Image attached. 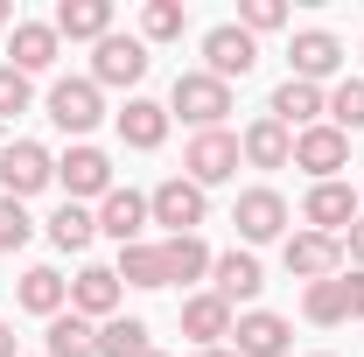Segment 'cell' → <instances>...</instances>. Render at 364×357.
Here are the masks:
<instances>
[{
	"label": "cell",
	"instance_id": "obj_1",
	"mask_svg": "<svg viewBox=\"0 0 364 357\" xmlns=\"http://www.w3.org/2000/svg\"><path fill=\"white\" fill-rule=\"evenodd\" d=\"M231 112V85H218L210 70H182L168 85V119H189L196 134H218Z\"/></svg>",
	"mask_w": 364,
	"mask_h": 357
},
{
	"label": "cell",
	"instance_id": "obj_2",
	"mask_svg": "<svg viewBox=\"0 0 364 357\" xmlns=\"http://www.w3.org/2000/svg\"><path fill=\"white\" fill-rule=\"evenodd\" d=\"M147 218L168 224V238H196V224L210 218V196H203L189 176H168V182H154V196H147Z\"/></svg>",
	"mask_w": 364,
	"mask_h": 357
},
{
	"label": "cell",
	"instance_id": "obj_3",
	"mask_svg": "<svg viewBox=\"0 0 364 357\" xmlns=\"http://www.w3.org/2000/svg\"><path fill=\"white\" fill-rule=\"evenodd\" d=\"M49 119H56V134L85 140L98 119H105V91L91 85V78H56L49 85Z\"/></svg>",
	"mask_w": 364,
	"mask_h": 357
},
{
	"label": "cell",
	"instance_id": "obj_4",
	"mask_svg": "<svg viewBox=\"0 0 364 357\" xmlns=\"http://www.w3.org/2000/svg\"><path fill=\"white\" fill-rule=\"evenodd\" d=\"M56 182V161H49L43 140H7L0 147V196H36V189H49Z\"/></svg>",
	"mask_w": 364,
	"mask_h": 357
},
{
	"label": "cell",
	"instance_id": "obj_5",
	"mask_svg": "<svg viewBox=\"0 0 364 357\" xmlns=\"http://www.w3.org/2000/svg\"><path fill=\"white\" fill-rule=\"evenodd\" d=\"M280 267L294 273V280H336L343 273V238H322V231H287L280 238Z\"/></svg>",
	"mask_w": 364,
	"mask_h": 357
},
{
	"label": "cell",
	"instance_id": "obj_6",
	"mask_svg": "<svg viewBox=\"0 0 364 357\" xmlns=\"http://www.w3.org/2000/svg\"><path fill=\"white\" fill-rule=\"evenodd\" d=\"M231 224H238L245 252H252V245H273V238H287V196H280V189H238Z\"/></svg>",
	"mask_w": 364,
	"mask_h": 357
},
{
	"label": "cell",
	"instance_id": "obj_7",
	"mask_svg": "<svg viewBox=\"0 0 364 357\" xmlns=\"http://www.w3.org/2000/svg\"><path fill=\"white\" fill-rule=\"evenodd\" d=\"M238 161H245V154H238V134H225V127H218V134H196L189 147H182V176L196 182V189L231 182V176H238Z\"/></svg>",
	"mask_w": 364,
	"mask_h": 357
},
{
	"label": "cell",
	"instance_id": "obj_8",
	"mask_svg": "<svg viewBox=\"0 0 364 357\" xmlns=\"http://www.w3.org/2000/svg\"><path fill=\"white\" fill-rule=\"evenodd\" d=\"M56 182H63V203H85V196H112V161H105V147H91V140H77L63 161H56Z\"/></svg>",
	"mask_w": 364,
	"mask_h": 357
},
{
	"label": "cell",
	"instance_id": "obj_9",
	"mask_svg": "<svg viewBox=\"0 0 364 357\" xmlns=\"http://www.w3.org/2000/svg\"><path fill=\"white\" fill-rule=\"evenodd\" d=\"M147 43L140 36H105V43H91V85L105 91V85H140L147 78Z\"/></svg>",
	"mask_w": 364,
	"mask_h": 357
},
{
	"label": "cell",
	"instance_id": "obj_10",
	"mask_svg": "<svg viewBox=\"0 0 364 357\" xmlns=\"http://www.w3.org/2000/svg\"><path fill=\"white\" fill-rule=\"evenodd\" d=\"M259 63V36H245L238 21H218L210 36H203V70L218 78V85H231V78H245Z\"/></svg>",
	"mask_w": 364,
	"mask_h": 357
},
{
	"label": "cell",
	"instance_id": "obj_11",
	"mask_svg": "<svg viewBox=\"0 0 364 357\" xmlns=\"http://www.w3.org/2000/svg\"><path fill=\"white\" fill-rule=\"evenodd\" d=\"M301 224L322 231V238H343V231L358 224V189H350V182H316V189L301 196Z\"/></svg>",
	"mask_w": 364,
	"mask_h": 357
},
{
	"label": "cell",
	"instance_id": "obj_12",
	"mask_svg": "<svg viewBox=\"0 0 364 357\" xmlns=\"http://www.w3.org/2000/svg\"><path fill=\"white\" fill-rule=\"evenodd\" d=\"M267 119H280L287 134H309V127H322V119H329V91H322V85H301V78H287V85L267 98Z\"/></svg>",
	"mask_w": 364,
	"mask_h": 357
},
{
	"label": "cell",
	"instance_id": "obj_13",
	"mask_svg": "<svg viewBox=\"0 0 364 357\" xmlns=\"http://www.w3.org/2000/svg\"><path fill=\"white\" fill-rule=\"evenodd\" d=\"M287 336H294V322L273 309H245L231 322V351L238 357H287Z\"/></svg>",
	"mask_w": 364,
	"mask_h": 357
},
{
	"label": "cell",
	"instance_id": "obj_14",
	"mask_svg": "<svg viewBox=\"0 0 364 357\" xmlns=\"http://www.w3.org/2000/svg\"><path fill=\"white\" fill-rule=\"evenodd\" d=\"M343 70V43L329 36V28H301L294 49H287V78H301V85H322V78H336Z\"/></svg>",
	"mask_w": 364,
	"mask_h": 357
},
{
	"label": "cell",
	"instance_id": "obj_15",
	"mask_svg": "<svg viewBox=\"0 0 364 357\" xmlns=\"http://www.w3.org/2000/svg\"><path fill=\"white\" fill-rule=\"evenodd\" d=\"M350 161V134H336L329 119L309 127V134H294V169H309L316 182H336V169Z\"/></svg>",
	"mask_w": 364,
	"mask_h": 357
},
{
	"label": "cell",
	"instance_id": "obj_16",
	"mask_svg": "<svg viewBox=\"0 0 364 357\" xmlns=\"http://www.w3.org/2000/svg\"><path fill=\"white\" fill-rule=\"evenodd\" d=\"M259 287H267V273H259V260H252L245 245H231V252L210 260V294H225L231 309H238V302H259Z\"/></svg>",
	"mask_w": 364,
	"mask_h": 357
},
{
	"label": "cell",
	"instance_id": "obj_17",
	"mask_svg": "<svg viewBox=\"0 0 364 357\" xmlns=\"http://www.w3.org/2000/svg\"><path fill=\"white\" fill-rule=\"evenodd\" d=\"M70 315L112 322V315H119V273L112 267H77V280H70Z\"/></svg>",
	"mask_w": 364,
	"mask_h": 357
},
{
	"label": "cell",
	"instance_id": "obj_18",
	"mask_svg": "<svg viewBox=\"0 0 364 357\" xmlns=\"http://www.w3.org/2000/svg\"><path fill=\"white\" fill-rule=\"evenodd\" d=\"M56 49H63V36H56L49 21H14V28H7V63H14L21 78L49 70V63H56Z\"/></svg>",
	"mask_w": 364,
	"mask_h": 357
},
{
	"label": "cell",
	"instance_id": "obj_19",
	"mask_svg": "<svg viewBox=\"0 0 364 357\" xmlns=\"http://www.w3.org/2000/svg\"><path fill=\"white\" fill-rule=\"evenodd\" d=\"M231 322H238V315H231L225 294H189V302H182V336H196V351H218L231 336Z\"/></svg>",
	"mask_w": 364,
	"mask_h": 357
},
{
	"label": "cell",
	"instance_id": "obj_20",
	"mask_svg": "<svg viewBox=\"0 0 364 357\" xmlns=\"http://www.w3.org/2000/svg\"><path fill=\"white\" fill-rule=\"evenodd\" d=\"M238 154H245V169H287V161H294V134L259 112V119L238 134Z\"/></svg>",
	"mask_w": 364,
	"mask_h": 357
},
{
	"label": "cell",
	"instance_id": "obj_21",
	"mask_svg": "<svg viewBox=\"0 0 364 357\" xmlns=\"http://www.w3.org/2000/svg\"><path fill=\"white\" fill-rule=\"evenodd\" d=\"M147 224H154V218H147V196H140V189H112V196L98 203V231L119 238V245H140Z\"/></svg>",
	"mask_w": 364,
	"mask_h": 357
},
{
	"label": "cell",
	"instance_id": "obj_22",
	"mask_svg": "<svg viewBox=\"0 0 364 357\" xmlns=\"http://www.w3.org/2000/svg\"><path fill=\"white\" fill-rule=\"evenodd\" d=\"M49 28L70 36V43H105L112 36V0H56V21Z\"/></svg>",
	"mask_w": 364,
	"mask_h": 357
},
{
	"label": "cell",
	"instance_id": "obj_23",
	"mask_svg": "<svg viewBox=\"0 0 364 357\" xmlns=\"http://www.w3.org/2000/svg\"><path fill=\"white\" fill-rule=\"evenodd\" d=\"M14 302H21L28 315H43V322H49V315L70 309V280H63L56 267H28V273H21V287H14Z\"/></svg>",
	"mask_w": 364,
	"mask_h": 357
},
{
	"label": "cell",
	"instance_id": "obj_24",
	"mask_svg": "<svg viewBox=\"0 0 364 357\" xmlns=\"http://www.w3.org/2000/svg\"><path fill=\"white\" fill-rule=\"evenodd\" d=\"M119 140L140 147V154H154V147L168 140V105H154V98H127V112H119Z\"/></svg>",
	"mask_w": 364,
	"mask_h": 357
},
{
	"label": "cell",
	"instance_id": "obj_25",
	"mask_svg": "<svg viewBox=\"0 0 364 357\" xmlns=\"http://www.w3.org/2000/svg\"><path fill=\"white\" fill-rule=\"evenodd\" d=\"M43 357H98V329L85 315H49V336H43Z\"/></svg>",
	"mask_w": 364,
	"mask_h": 357
},
{
	"label": "cell",
	"instance_id": "obj_26",
	"mask_svg": "<svg viewBox=\"0 0 364 357\" xmlns=\"http://www.w3.org/2000/svg\"><path fill=\"white\" fill-rule=\"evenodd\" d=\"M119 287H168V267H161V245H119Z\"/></svg>",
	"mask_w": 364,
	"mask_h": 357
},
{
	"label": "cell",
	"instance_id": "obj_27",
	"mask_svg": "<svg viewBox=\"0 0 364 357\" xmlns=\"http://www.w3.org/2000/svg\"><path fill=\"white\" fill-rule=\"evenodd\" d=\"M210 260H218V252H210V245H203V238H168V245H161V267H168V287H189V280H203V273H210Z\"/></svg>",
	"mask_w": 364,
	"mask_h": 357
},
{
	"label": "cell",
	"instance_id": "obj_28",
	"mask_svg": "<svg viewBox=\"0 0 364 357\" xmlns=\"http://www.w3.org/2000/svg\"><path fill=\"white\" fill-rule=\"evenodd\" d=\"M91 238H98V218H91L85 203H63V211L49 218V245H56V252H85Z\"/></svg>",
	"mask_w": 364,
	"mask_h": 357
},
{
	"label": "cell",
	"instance_id": "obj_29",
	"mask_svg": "<svg viewBox=\"0 0 364 357\" xmlns=\"http://www.w3.org/2000/svg\"><path fill=\"white\" fill-rule=\"evenodd\" d=\"M140 351H154L140 315H112V322H98V357H140Z\"/></svg>",
	"mask_w": 364,
	"mask_h": 357
},
{
	"label": "cell",
	"instance_id": "obj_30",
	"mask_svg": "<svg viewBox=\"0 0 364 357\" xmlns=\"http://www.w3.org/2000/svg\"><path fill=\"white\" fill-rule=\"evenodd\" d=\"M301 315H309L316 329L350 322V309H343V280H316V287H301Z\"/></svg>",
	"mask_w": 364,
	"mask_h": 357
},
{
	"label": "cell",
	"instance_id": "obj_31",
	"mask_svg": "<svg viewBox=\"0 0 364 357\" xmlns=\"http://www.w3.org/2000/svg\"><path fill=\"white\" fill-rule=\"evenodd\" d=\"M329 127L336 134H364V78H336V91H329Z\"/></svg>",
	"mask_w": 364,
	"mask_h": 357
},
{
	"label": "cell",
	"instance_id": "obj_32",
	"mask_svg": "<svg viewBox=\"0 0 364 357\" xmlns=\"http://www.w3.org/2000/svg\"><path fill=\"white\" fill-rule=\"evenodd\" d=\"M182 28H189L182 0H147V14H140V43H176Z\"/></svg>",
	"mask_w": 364,
	"mask_h": 357
},
{
	"label": "cell",
	"instance_id": "obj_33",
	"mask_svg": "<svg viewBox=\"0 0 364 357\" xmlns=\"http://www.w3.org/2000/svg\"><path fill=\"white\" fill-rule=\"evenodd\" d=\"M28 105H36V85H28L14 63H0V127H14Z\"/></svg>",
	"mask_w": 364,
	"mask_h": 357
},
{
	"label": "cell",
	"instance_id": "obj_34",
	"mask_svg": "<svg viewBox=\"0 0 364 357\" xmlns=\"http://www.w3.org/2000/svg\"><path fill=\"white\" fill-rule=\"evenodd\" d=\"M36 238V218H28V203L21 196H0V252H21Z\"/></svg>",
	"mask_w": 364,
	"mask_h": 357
},
{
	"label": "cell",
	"instance_id": "obj_35",
	"mask_svg": "<svg viewBox=\"0 0 364 357\" xmlns=\"http://www.w3.org/2000/svg\"><path fill=\"white\" fill-rule=\"evenodd\" d=\"M238 28H245V36L287 28V7H280V0H238Z\"/></svg>",
	"mask_w": 364,
	"mask_h": 357
},
{
	"label": "cell",
	"instance_id": "obj_36",
	"mask_svg": "<svg viewBox=\"0 0 364 357\" xmlns=\"http://www.w3.org/2000/svg\"><path fill=\"white\" fill-rule=\"evenodd\" d=\"M336 280H343V309H350V315H364V267L336 273Z\"/></svg>",
	"mask_w": 364,
	"mask_h": 357
},
{
	"label": "cell",
	"instance_id": "obj_37",
	"mask_svg": "<svg viewBox=\"0 0 364 357\" xmlns=\"http://www.w3.org/2000/svg\"><path fill=\"white\" fill-rule=\"evenodd\" d=\"M343 252H350V260H358V267H364V218L350 224V231H343Z\"/></svg>",
	"mask_w": 364,
	"mask_h": 357
},
{
	"label": "cell",
	"instance_id": "obj_38",
	"mask_svg": "<svg viewBox=\"0 0 364 357\" xmlns=\"http://www.w3.org/2000/svg\"><path fill=\"white\" fill-rule=\"evenodd\" d=\"M0 357H21V351H14V329H7V322H0Z\"/></svg>",
	"mask_w": 364,
	"mask_h": 357
},
{
	"label": "cell",
	"instance_id": "obj_39",
	"mask_svg": "<svg viewBox=\"0 0 364 357\" xmlns=\"http://www.w3.org/2000/svg\"><path fill=\"white\" fill-rule=\"evenodd\" d=\"M196 357H238V351H231V343H218V351H196Z\"/></svg>",
	"mask_w": 364,
	"mask_h": 357
},
{
	"label": "cell",
	"instance_id": "obj_40",
	"mask_svg": "<svg viewBox=\"0 0 364 357\" xmlns=\"http://www.w3.org/2000/svg\"><path fill=\"white\" fill-rule=\"evenodd\" d=\"M0 28H14V7H7V0H0Z\"/></svg>",
	"mask_w": 364,
	"mask_h": 357
},
{
	"label": "cell",
	"instance_id": "obj_41",
	"mask_svg": "<svg viewBox=\"0 0 364 357\" xmlns=\"http://www.w3.org/2000/svg\"><path fill=\"white\" fill-rule=\"evenodd\" d=\"M140 357H168V351H140Z\"/></svg>",
	"mask_w": 364,
	"mask_h": 357
},
{
	"label": "cell",
	"instance_id": "obj_42",
	"mask_svg": "<svg viewBox=\"0 0 364 357\" xmlns=\"http://www.w3.org/2000/svg\"><path fill=\"white\" fill-rule=\"evenodd\" d=\"M316 357H329V351H316Z\"/></svg>",
	"mask_w": 364,
	"mask_h": 357
}]
</instances>
